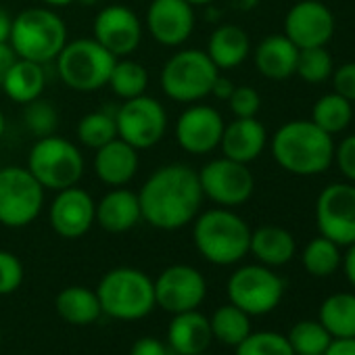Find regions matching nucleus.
Instances as JSON below:
<instances>
[{"instance_id": "f257e3e1", "label": "nucleus", "mask_w": 355, "mask_h": 355, "mask_svg": "<svg viewBox=\"0 0 355 355\" xmlns=\"http://www.w3.org/2000/svg\"><path fill=\"white\" fill-rule=\"evenodd\" d=\"M142 220L157 230H180L195 222L203 205L199 171L187 163L155 169L138 193Z\"/></svg>"}, {"instance_id": "f03ea898", "label": "nucleus", "mask_w": 355, "mask_h": 355, "mask_svg": "<svg viewBox=\"0 0 355 355\" xmlns=\"http://www.w3.org/2000/svg\"><path fill=\"white\" fill-rule=\"evenodd\" d=\"M272 155L288 173L318 175L334 161V142L311 119H295L272 136Z\"/></svg>"}, {"instance_id": "7ed1b4c3", "label": "nucleus", "mask_w": 355, "mask_h": 355, "mask_svg": "<svg viewBox=\"0 0 355 355\" xmlns=\"http://www.w3.org/2000/svg\"><path fill=\"white\" fill-rule=\"evenodd\" d=\"M193 241L209 263L234 266L249 253L251 228L232 209L216 207L195 218Z\"/></svg>"}, {"instance_id": "20e7f679", "label": "nucleus", "mask_w": 355, "mask_h": 355, "mask_svg": "<svg viewBox=\"0 0 355 355\" xmlns=\"http://www.w3.org/2000/svg\"><path fill=\"white\" fill-rule=\"evenodd\" d=\"M96 295L103 313L121 322H138L157 307L153 278L128 266L109 270L101 278Z\"/></svg>"}, {"instance_id": "39448f33", "label": "nucleus", "mask_w": 355, "mask_h": 355, "mask_svg": "<svg viewBox=\"0 0 355 355\" xmlns=\"http://www.w3.org/2000/svg\"><path fill=\"white\" fill-rule=\"evenodd\" d=\"M9 44L19 59L51 63L67 44V26L51 7H32L13 17Z\"/></svg>"}, {"instance_id": "423d86ee", "label": "nucleus", "mask_w": 355, "mask_h": 355, "mask_svg": "<svg viewBox=\"0 0 355 355\" xmlns=\"http://www.w3.org/2000/svg\"><path fill=\"white\" fill-rule=\"evenodd\" d=\"M220 69L207 51L187 49L171 55L161 69L159 82L167 98L175 103H199L211 94Z\"/></svg>"}, {"instance_id": "0eeeda50", "label": "nucleus", "mask_w": 355, "mask_h": 355, "mask_svg": "<svg viewBox=\"0 0 355 355\" xmlns=\"http://www.w3.org/2000/svg\"><path fill=\"white\" fill-rule=\"evenodd\" d=\"M28 169L44 191L59 193L80 182L84 175V155L73 142L51 134L38 138L30 148Z\"/></svg>"}, {"instance_id": "6e6552de", "label": "nucleus", "mask_w": 355, "mask_h": 355, "mask_svg": "<svg viewBox=\"0 0 355 355\" xmlns=\"http://www.w3.org/2000/svg\"><path fill=\"white\" fill-rule=\"evenodd\" d=\"M57 71L63 84L76 92H96L107 86L117 57L94 38H78L59 53Z\"/></svg>"}, {"instance_id": "1a4fd4ad", "label": "nucleus", "mask_w": 355, "mask_h": 355, "mask_svg": "<svg viewBox=\"0 0 355 355\" xmlns=\"http://www.w3.org/2000/svg\"><path fill=\"white\" fill-rule=\"evenodd\" d=\"M42 205L44 189L28 167H0V224L7 228L30 226Z\"/></svg>"}, {"instance_id": "9d476101", "label": "nucleus", "mask_w": 355, "mask_h": 355, "mask_svg": "<svg viewBox=\"0 0 355 355\" xmlns=\"http://www.w3.org/2000/svg\"><path fill=\"white\" fill-rule=\"evenodd\" d=\"M226 293L232 305L241 307L251 318L274 311L284 295L282 278L263 263H251L239 268L226 284Z\"/></svg>"}, {"instance_id": "9b49d317", "label": "nucleus", "mask_w": 355, "mask_h": 355, "mask_svg": "<svg viewBox=\"0 0 355 355\" xmlns=\"http://www.w3.org/2000/svg\"><path fill=\"white\" fill-rule=\"evenodd\" d=\"M117 136L132 144L136 150L150 148L161 142L167 132V111L165 107L146 94L128 98L115 111Z\"/></svg>"}, {"instance_id": "f8f14e48", "label": "nucleus", "mask_w": 355, "mask_h": 355, "mask_svg": "<svg viewBox=\"0 0 355 355\" xmlns=\"http://www.w3.org/2000/svg\"><path fill=\"white\" fill-rule=\"evenodd\" d=\"M199 182L203 197L228 209L245 205L255 191V178L247 163H239L228 157L205 163L199 171Z\"/></svg>"}, {"instance_id": "ddd939ff", "label": "nucleus", "mask_w": 355, "mask_h": 355, "mask_svg": "<svg viewBox=\"0 0 355 355\" xmlns=\"http://www.w3.org/2000/svg\"><path fill=\"white\" fill-rule=\"evenodd\" d=\"M155 303L167 313H182L199 309L207 295L205 276L187 263H175L165 268L155 280Z\"/></svg>"}, {"instance_id": "4468645a", "label": "nucleus", "mask_w": 355, "mask_h": 355, "mask_svg": "<svg viewBox=\"0 0 355 355\" xmlns=\"http://www.w3.org/2000/svg\"><path fill=\"white\" fill-rule=\"evenodd\" d=\"M315 220L320 234L338 247L355 243V187L336 182L324 189L315 203Z\"/></svg>"}, {"instance_id": "2eb2a0df", "label": "nucleus", "mask_w": 355, "mask_h": 355, "mask_svg": "<svg viewBox=\"0 0 355 355\" xmlns=\"http://www.w3.org/2000/svg\"><path fill=\"white\" fill-rule=\"evenodd\" d=\"M92 38L103 44L113 57H130L142 42V21L123 5H109L98 11Z\"/></svg>"}, {"instance_id": "dca6fc26", "label": "nucleus", "mask_w": 355, "mask_h": 355, "mask_svg": "<svg viewBox=\"0 0 355 355\" xmlns=\"http://www.w3.org/2000/svg\"><path fill=\"white\" fill-rule=\"evenodd\" d=\"M224 125L218 109L193 103L175 119V140L191 155H207L220 146Z\"/></svg>"}, {"instance_id": "f3484780", "label": "nucleus", "mask_w": 355, "mask_h": 355, "mask_svg": "<svg viewBox=\"0 0 355 355\" xmlns=\"http://www.w3.org/2000/svg\"><path fill=\"white\" fill-rule=\"evenodd\" d=\"M334 34L332 11L320 0H301L284 19V36L301 51L326 46Z\"/></svg>"}, {"instance_id": "a211bd4d", "label": "nucleus", "mask_w": 355, "mask_h": 355, "mask_svg": "<svg viewBox=\"0 0 355 355\" xmlns=\"http://www.w3.org/2000/svg\"><path fill=\"white\" fill-rule=\"evenodd\" d=\"M144 24L159 44L180 46L195 30V7L187 0H153Z\"/></svg>"}, {"instance_id": "6ab92c4d", "label": "nucleus", "mask_w": 355, "mask_h": 355, "mask_svg": "<svg viewBox=\"0 0 355 355\" xmlns=\"http://www.w3.org/2000/svg\"><path fill=\"white\" fill-rule=\"evenodd\" d=\"M49 218L59 236L69 241L82 239L96 220V203L84 189L76 184L57 193Z\"/></svg>"}, {"instance_id": "aec40b11", "label": "nucleus", "mask_w": 355, "mask_h": 355, "mask_svg": "<svg viewBox=\"0 0 355 355\" xmlns=\"http://www.w3.org/2000/svg\"><path fill=\"white\" fill-rule=\"evenodd\" d=\"M214 340L209 318L199 309L173 313L167 328V347L175 355H199L209 349Z\"/></svg>"}, {"instance_id": "412c9836", "label": "nucleus", "mask_w": 355, "mask_h": 355, "mask_svg": "<svg viewBox=\"0 0 355 355\" xmlns=\"http://www.w3.org/2000/svg\"><path fill=\"white\" fill-rule=\"evenodd\" d=\"M140 165L138 159V150L128 144L125 140H121L119 136L111 142H107L105 146L96 148L94 153V173L101 182H105L107 187H125L128 182H132V178L136 175Z\"/></svg>"}, {"instance_id": "4be33fe9", "label": "nucleus", "mask_w": 355, "mask_h": 355, "mask_svg": "<svg viewBox=\"0 0 355 355\" xmlns=\"http://www.w3.org/2000/svg\"><path fill=\"white\" fill-rule=\"evenodd\" d=\"M268 142V132L261 121L255 117H236L228 125H224L220 148L224 157L234 159L239 163L255 161Z\"/></svg>"}, {"instance_id": "5701e85b", "label": "nucleus", "mask_w": 355, "mask_h": 355, "mask_svg": "<svg viewBox=\"0 0 355 355\" xmlns=\"http://www.w3.org/2000/svg\"><path fill=\"white\" fill-rule=\"evenodd\" d=\"M94 222L111 234H121V232L132 230L138 222H142L138 195L123 187L109 191L96 203V220Z\"/></svg>"}, {"instance_id": "b1692460", "label": "nucleus", "mask_w": 355, "mask_h": 355, "mask_svg": "<svg viewBox=\"0 0 355 355\" xmlns=\"http://www.w3.org/2000/svg\"><path fill=\"white\" fill-rule=\"evenodd\" d=\"M299 49L284 36L272 34L255 49V67L270 80H286L295 73Z\"/></svg>"}, {"instance_id": "393cba45", "label": "nucleus", "mask_w": 355, "mask_h": 355, "mask_svg": "<svg viewBox=\"0 0 355 355\" xmlns=\"http://www.w3.org/2000/svg\"><path fill=\"white\" fill-rule=\"evenodd\" d=\"M297 251L295 236L280 226H261L257 230H251V245L249 253L257 257L259 263L268 268H280L286 266Z\"/></svg>"}, {"instance_id": "a878e982", "label": "nucleus", "mask_w": 355, "mask_h": 355, "mask_svg": "<svg viewBox=\"0 0 355 355\" xmlns=\"http://www.w3.org/2000/svg\"><path fill=\"white\" fill-rule=\"evenodd\" d=\"M251 53L249 36L243 28L226 24L220 26L207 44V55L216 63L218 69H234L239 67Z\"/></svg>"}, {"instance_id": "bb28decb", "label": "nucleus", "mask_w": 355, "mask_h": 355, "mask_svg": "<svg viewBox=\"0 0 355 355\" xmlns=\"http://www.w3.org/2000/svg\"><path fill=\"white\" fill-rule=\"evenodd\" d=\"M46 86V73H44V65L42 63H34L28 59H17L13 63V67L9 69L3 88L5 94L21 105H28L36 98L42 96Z\"/></svg>"}, {"instance_id": "cd10ccee", "label": "nucleus", "mask_w": 355, "mask_h": 355, "mask_svg": "<svg viewBox=\"0 0 355 355\" xmlns=\"http://www.w3.org/2000/svg\"><path fill=\"white\" fill-rule=\"evenodd\" d=\"M57 313L73 326H88L94 324L101 315V301L96 291L86 288V286H67L57 295L55 301Z\"/></svg>"}, {"instance_id": "c85d7f7f", "label": "nucleus", "mask_w": 355, "mask_h": 355, "mask_svg": "<svg viewBox=\"0 0 355 355\" xmlns=\"http://www.w3.org/2000/svg\"><path fill=\"white\" fill-rule=\"evenodd\" d=\"M320 322L332 338H355V295L334 293L324 299Z\"/></svg>"}, {"instance_id": "c756f323", "label": "nucleus", "mask_w": 355, "mask_h": 355, "mask_svg": "<svg viewBox=\"0 0 355 355\" xmlns=\"http://www.w3.org/2000/svg\"><path fill=\"white\" fill-rule=\"evenodd\" d=\"M209 326L216 340L228 347H236L251 334V315L245 313L241 307L226 303L214 311V315L209 318Z\"/></svg>"}, {"instance_id": "7c9ffc66", "label": "nucleus", "mask_w": 355, "mask_h": 355, "mask_svg": "<svg viewBox=\"0 0 355 355\" xmlns=\"http://www.w3.org/2000/svg\"><path fill=\"white\" fill-rule=\"evenodd\" d=\"M107 86L113 90L115 96H119L123 101L136 98V96H140V94L146 92L148 71H146V67L142 63L132 61L128 57H121V59L115 61Z\"/></svg>"}, {"instance_id": "2f4dec72", "label": "nucleus", "mask_w": 355, "mask_h": 355, "mask_svg": "<svg viewBox=\"0 0 355 355\" xmlns=\"http://www.w3.org/2000/svg\"><path fill=\"white\" fill-rule=\"evenodd\" d=\"M351 117H353L351 103L336 92L320 96L311 111V121L330 136L343 132L351 123Z\"/></svg>"}, {"instance_id": "473e14b6", "label": "nucleus", "mask_w": 355, "mask_h": 355, "mask_svg": "<svg viewBox=\"0 0 355 355\" xmlns=\"http://www.w3.org/2000/svg\"><path fill=\"white\" fill-rule=\"evenodd\" d=\"M340 261H343L340 247L322 234L309 241L307 247L303 249V268L307 270V274L315 278H326L334 274L340 268Z\"/></svg>"}, {"instance_id": "72a5a7b5", "label": "nucleus", "mask_w": 355, "mask_h": 355, "mask_svg": "<svg viewBox=\"0 0 355 355\" xmlns=\"http://www.w3.org/2000/svg\"><path fill=\"white\" fill-rule=\"evenodd\" d=\"M295 355H324L332 343L330 332L322 326L320 320H301L286 334Z\"/></svg>"}, {"instance_id": "f704fd0d", "label": "nucleus", "mask_w": 355, "mask_h": 355, "mask_svg": "<svg viewBox=\"0 0 355 355\" xmlns=\"http://www.w3.org/2000/svg\"><path fill=\"white\" fill-rule=\"evenodd\" d=\"M115 138H117L115 113L92 111V113H86L78 123V140L88 148L96 150Z\"/></svg>"}, {"instance_id": "c9c22d12", "label": "nucleus", "mask_w": 355, "mask_h": 355, "mask_svg": "<svg viewBox=\"0 0 355 355\" xmlns=\"http://www.w3.org/2000/svg\"><path fill=\"white\" fill-rule=\"evenodd\" d=\"M334 71L332 57L328 55L326 46H313V49H301L297 57L295 73L309 82V84H322L326 82Z\"/></svg>"}, {"instance_id": "e433bc0d", "label": "nucleus", "mask_w": 355, "mask_h": 355, "mask_svg": "<svg viewBox=\"0 0 355 355\" xmlns=\"http://www.w3.org/2000/svg\"><path fill=\"white\" fill-rule=\"evenodd\" d=\"M234 349L236 355H295L286 334H278L272 330H261V332L251 330V334Z\"/></svg>"}, {"instance_id": "4c0bfd02", "label": "nucleus", "mask_w": 355, "mask_h": 355, "mask_svg": "<svg viewBox=\"0 0 355 355\" xmlns=\"http://www.w3.org/2000/svg\"><path fill=\"white\" fill-rule=\"evenodd\" d=\"M24 121H26V128L38 136V138H44V136H51L57 132V125H59V113L57 109L44 101V98H36L32 103L26 105V111H24Z\"/></svg>"}, {"instance_id": "58836bf2", "label": "nucleus", "mask_w": 355, "mask_h": 355, "mask_svg": "<svg viewBox=\"0 0 355 355\" xmlns=\"http://www.w3.org/2000/svg\"><path fill=\"white\" fill-rule=\"evenodd\" d=\"M24 263L11 251H0V297L13 295L24 282Z\"/></svg>"}, {"instance_id": "ea45409f", "label": "nucleus", "mask_w": 355, "mask_h": 355, "mask_svg": "<svg viewBox=\"0 0 355 355\" xmlns=\"http://www.w3.org/2000/svg\"><path fill=\"white\" fill-rule=\"evenodd\" d=\"M230 111L234 117H255L261 107L259 92L251 86H234L230 98H228Z\"/></svg>"}, {"instance_id": "a19ab883", "label": "nucleus", "mask_w": 355, "mask_h": 355, "mask_svg": "<svg viewBox=\"0 0 355 355\" xmlns=\"http://www.w3.org/2000/svg\"><path fill=\"white\" fill-rule=\"evenodd\" d=\"M334 161L340 169V173L349 182L355 184V134L347 136L336 148H334Z\"/></svg>"}, {"instance_id": "79ce46f5", "label": "nucleus", "mask_w": 355, "mask_h": 355, "mask_svg": "<svg viewBox=\"0 0 355 355\" xmlns=\"http://www.w3.org/2000/svg\"><path fill=\"white\" fill-rule=\"evenodd\" d=\"M332 84L336 94L345 96L349 103H355V61L345 63L332 71Z\"/></svg>"}, {"instance_id": "37998d69", "label": "nucleus", "mask_w": 355, "mask_h": 355, "mask_svg": "<svg viewBox=\"0 0 355 355\" xmlns=\"http://www.w3.org/2000/svg\"><path fill=\"white\" fill-rule=\"evenodd\" d=\"M130 355H169V347L167 343L153 338V336H142L138 340H134Z\"/></svg>"}, {"instance_id": "c03bdc74", "label": "nucleus", "mask_w": 355, "mask_h": 355, "mask_svg": "<svg viewBox=\"0 0 355 355\" xmlns=\"http://www.w3.org/2000/svg\"><path fill=\"white\" fill-rule=\"evenodd\" d=\"M17 53L13 51V46L9 42H0V86H3L9 69L13 67V63L17 61Z\"/></svg>"}, {"instance_id": "a18cd8bd", "label": "nucleus", "mask_w": 355, "mask_h": 355, "mask_svg": "<svg viewBox=\"0 0 355 355\" xmlns=\"http://www.w3.org/2000/svg\"><path fill=\"white\" fill-rule=\"evenodd\" d=\"M324 355H355V338H332Z\"/></svg>"}, {"instance_id": "49530a36", "label": "nucleus", "mask_w": 355, "mask_h": 355, "mask_svg": "<svg viewBox=\"0 0 355 355\" xmlns=\"http://www.w3.org/2000/svg\"><path fill=\"white\" fill-rule=\"evenodd\" d=\"M232 90H234V84H232L228 78L218 76V80H216V84H214V88H211V94H214L216 98L228 101V98H230V94H232Z\"/></svg>"}, {"instance_id": "de8ad7c7", "label": "nucleus", "mask_w": 355, "mask_h": 355, "mask_svg": "<svg viewBox=\"0 0 355 355\" xmlns=\"http://www.w3.org/2000/svg\"><path fill=\"white\" fill-rule=\"evenodd\" d=\"M343 268H345V276L349 278V282L355 286V243H351L347 247V253L343 257Z\"/></svg>"}, {"instance_id": "09e8293b", "label": "nucleus", "mask_w": 355, "mask_h": 355, "mask_svg": "<svg viewBox=\"0 0 355 355\" xmlns=\"http://www.w3.org/2000/svg\"><path fill=\"white\" fill-rule=\"evenodd\" d=\"M13 30V15L0 7V42H9Z\"/></svg>"}, {"instance_id": "8fccbe9b", "label": "nucleus", "mask_w": 355, "mask_h": 355, "mask_svg": "<svg viewBox=\"0 0 355 355\" xmlns=\"http://www.w3.org/2000/svg\"><path fill=\"white\" fill-rule=\"evenodd\" d=\"M232 3L239 11H253L259 5V0H232Z\"/></svg>"}, {"instance_id": "3c124183", "label": "nucleus", "mask_w": 355, "mask_h": 355, "mask_svg": "<svg viewBox=\"0 0 355 355\" xmlns=\"http://www.w3.org/2000/svg\"><path fill=\"white\" fill-rule=\"evenodd\" d=\"M42 3L51 9H61V7H67V5H73V0H42Z\"/></svg>"}, {"instance_id": "603ef678", "label": "nucleus", "mask_w": 355, "mask_h": 355, "mask_svg": "<svg viewBox=\"0 0 355 355\" xmlns=\"http://www.w3.org/2000/svg\"><path fill=\"white\" fill-rule=\"evenodd\" d=\"M187 3H191L193 7H207V5L216 3V0H187Z\"/></svg>"}, {"instance_id": "864d4df0", "label": "nucleus", "mask_w": 355, "mask_h": 355, "mask_svg": "<svg viewBox=\"0 0 355 355\" xmlns=\"http://www.w3.org/2000/svg\"><path fill=\"white\" fill-rule=\"evenodd\" d=\"M73 3H78L80 7H94L98 5V0H73Z\"/></svg>"}, {"instance_id": "5fc2aeb1", "label": "nucleus", "mask_w": 355, "mask_h": 355, "mask_svg": "<svg viewBox=\"0 0 355 355\" xmlns=\"http://www.w3.org/2000/svg\"><path fill=\"white\" fill-rule=\"evenodd\" d=\"M5 130H7V119H5V113L0 111V138H3Z\"/></svg>"}, {"instance_id": "6e6d98bb", "label": "nucleus", "mask_w": 355, "mask_h": 355, "mask_svg": "<svg viewBox=\"0 0 355 355\" xmlns=\"http://www.w3.org/2000/svg\"><path fill=\"white\" fill-rule=\"evenodd\" d=\"M199 355H209V353H207V351H205V353H199Z\"/></svg>"}, {"instance_id": "4d7b16f0", "label": "nucleus", "mask_w": 355, "mask_h": 355, "mask_svg": "<svg viewBox=\"0 0 355 355\" xmlns=\"http://www.w3.org/2000/svg\"><path fill=\"white\" fill-rule=\"evenodd\" d=\"M0 338H3V332H0Z\"/></svg>"}]
</instances>
